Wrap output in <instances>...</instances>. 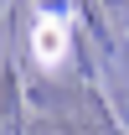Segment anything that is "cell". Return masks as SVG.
I'll return each instance as SVG.
<instances>
[{
  "label": "cell",
  "mask_w": 129,
  "mask_h": 135,
  "mask_svg": "<svg viewBox=\"0 0 129 135\" xmlns=\"http://www.w3.org/2000/svg\"><path fill=\"white\" fill-rule=\"evenodd\" d=\"M31 52H36L41 68H57L62 52H67V21H62V16H41L36 31H31Z\"/></svg>",
  "instance_id": "cell-1"
}]
</instances>
